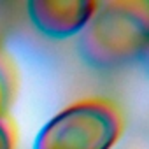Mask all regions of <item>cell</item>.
I'll return each instance as SVG.
<instances>
[{"label": "cell", "instance_id": "obj_1", "mask_svg": "<svg viewBox=\"0 0 149 149\" xmlns=\"http://www.w3.org/2000/svg\"><path fill=\"white\" fill-rule=\"evenodd\" d=\"M149 44L146 0H107L97 7L79 33L77 51L95 68H116L142 58Z\"/></svg>", "mask_w": 149, "mask_h": 149}, {"label": "cell", "instance_id": "obj_2", "mask_svg": "<svg viewBox=\"0 0 149 149\" xmlns=\"http://www.w3.org/2000/svg\"><path fill=\"white\" fill-rule=\"evenodd\" d=\"M123 133V114L107 98H84L53 116L33 149H112Z\"/></svg>", "mask_w": 149, "mask_h": 149}, {"label": "cell", "instance_id": "obj_3", "mask_svg": "<svg viewBox=\"0 0 149 149\" xmlns=\"http://www.w3.org/2000/svg\"><path fill=\"white\" fill-rule=\"evenodd\" d=\"M95 7L93 0H30L25 4L32 25L51 39L79 35Z\"/></svg>", "mask_w": 149, "mask_h": 149}, {"label": "cell", "instance_id": "obj_4", "mask_svg": "<svg viewBox=\"0 0 149 149\" xmlns=\"http://www.w3.org/2000/svg\"><path fill=\"white\" fill-rule=\"evenodd\" d=\"M25 4L19 2H0V53L2 46L18 25L21 14H23Z\"/></svg>", "mask_w": 149, "mask_h": 149}, {"label": "cell", "instance_id": "obj_5", "mask_svg": "<svg viewBox=\"0 0 149 149\" xmlns=\"http://www.w3.org/2000/svg\"><path fill=\"white\" fill-rule=\"evenodd\" d=\"M0 149H14V128L4 116H0Z\"/></svg>", "mask_w": 149, "mask_h": 149}, {"label": "cell", "instance_id": "obj_6", "mask_svg": "<svg viewBox=\"0 0 149 149\" xmlns=\"http://www.w3.org/2000/svg\"><path fill=\"white\" fill-rule=\"evenodd\" d=\"M4 102H6V88L0 81V116H2V107H4Z\"/></svg>", "mask_w": 149, "mask_h": 149}]
</instances>
